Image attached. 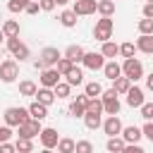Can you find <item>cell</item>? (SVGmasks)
<instances>
[{"mask_svg":"<svg viewBox=\"0 0 153 153\" xmlns=\"http://www.w3.org/2000/svg\"><path fill=\"white\" fill-rule=\"evenodd\" d=\"M19 76V62L14 57H7L0 62V81L2 84H14Z\"/></svg>","mask_w":153,"mask_h":153,"instance_id":"277c9868","label":"cell"},{"mask_svg":"<svg viewBox=\"0 0 153 153\" xmlns=\"http://www.w3.org/2000/svg\"><path fill=\"white\" fill-rule=\"evenodd\" d=\"M86 112L103 115V100H100V98H91V100H88V105H86Z\"/></svg>","mask_w":153,"mask_h":153,"instance_id":"74e56055","label":"cell"},{"mask_svg":"<svg viewBox=\"0 0 153 153\" xmlns=\"http://www.w3.org/2000/svg\"><path fill=\"white\" fill-rule=\"evenodd\" d=\"M57 19H60V24H62L65 29H74V26H76V14H74L72 10H62Z\"/></svg>","mask_w":153,"mask_h":153,"instance_id":"4316f807","label":"cell"},{"mask_svg":"<svg viewBox=\"0 0 153 153\" xmlns=\"http://www.w3.org/2000/svg\"><path fill=\"white\" fill-rule=\"evenodd\" d=\"M53 91H55V96H57V98H69V93H72V86H69L67 81H60V84H57Z\"/></svg>","mask_w":153,"mask_h":153,"instance_id":"8d00e7d4","label":"cell"},{"mask_svg":"<svg viewBox=\"0 0 153 153\" xmlns=\"http://www.w3.org/2000/svg\"><path fill=\"white\" fill-rule=\"evenodd\" d=\"M98 14L100 17H112L115 14V2L112 0H98Z\"/></svg>","mask_w":153,"mask_h":153,"instance_id":"1f68e13d","label":"cell"},{"mask_svg":"<svg viewBox=\"0 0 153 153\" xmlns=\"http://www.w3.org/2000/svg\"><path fill=\"white\" fill-rule=\"evenodd\" d=\"M122 76H127L131 84H136L139 79H143V65H141V60H136V57L122 60Z\"/></svg>","mask_w":153,"mask_h":153,"instance_id":"7a4b0ae2","label":"cell"},{"mask_svg":"<svg viewBox=\"0 0 153 153\" xmlns=\"http://www.w3.org/2000/svg\"><path fill=\"white\" fill-rule=\"evenodd\" d=\"M76 148V141L69 139V136H60V143H57V153H74Z\"/></svg>","mask_w":153,"mask_h":153,"instance_id":"f546056e","label":"cell"},{"mask_svg":"<svg viewBox=\"0 0 153 153\" xmlns=\"http://www.w3.org/2000/svg\"><path fill=\"white\" fill-rule=\"evenodd\" d=\"M81 65H84L86 69L96 72V69H103V67H105V57H103V53H86Z\"/></svg>","mask_w":153,"mask_h":153,"instance_id":"5bb4252c","label":"cell"},{"mask_svg":"<svg viewBox=\"0 0 153 153\" xmlns=\"http://www.w3.org/2000/svg\"><path fill=\"white\" fill-rule=\"evenodd\" d=\"M72 12H74L76 17H88V14H96V12H98V0H74Z\"/></svg>","mask_w":153,"mask_h":153,"instance_id":"30bf717a","label":"cell"},{"mask_svg":"<svg viewBox=\"0 0 153 153\" xmlns=\"http://www.w3.org/2000/svg\"><path fill=\"white\" fill-rule=\"evenodd\" d=\"M124 139L122 136H110L108 141H105V148H108V153H122L124 151Z\"/></svg>","mask_w":153,"mask_h":153,"instance_id":"d4e9b609","label":"cell"},{"mask_svg":"<svg viewBox=\"0 0 153 153\" xmlns=\"http://www.w3.org/2000/svg\"><path fill=\"white\" fill-rule=\"evenodd\" d=\"M84 55H86V50H84L81 45H76V43L67 45V48H65V53H62V57H67L72 65H79V62H84Z\"/></svg>","mask_w":153,"mask_h":153,"instance_id":"9a60e30c","label":"cell"},{"mask_svg":"<svg viewBox=\"0 0 153 153\" xmlns=\"http://www.w3.org/2000/svg\"><path fill=\"white\" fill-rule=\"evenodd\" d=\"M146 91H153V72L146 76Z\"/></svg>","mask_w":153,"mask_h":153,"instance_id":"681fc988","label":"cell"},{"mask_svg":"<svg viewBox=\"0 0 153 153\" xmlns=\"http://www.w3.org/2000/svg\"><path fill=\"white\" fill-rule=\"evenodd\" d=\"M0 153H17V146L10 143V141L7 143H0Z\"/></svg>","mask_w":153,"mask_h":153,"instance_id":"c3c4849f","label":"cell"},{"mask_svg":"<svg viewBox=\"0 0 153 153\" xmlns=\"http://www.w3.org/2000/svg\"><path fill=\"white\" fill-rule=\"evenodd\" d=\"M100 53H103V57H108V60H115V57L120 55V45H117L115 41H105V43L100 45Z\"/></svg>","mask_w":153,"mask_h":153,"instance_id":"7402d4cb","label":"cell"},{"mask_svg":"<svg viewBox=\"0 0 153 153\" xmlns=\"http://www.w3.org/2000/svg\"><path fill=\"white\" fill-rule=\"evenodd\" d=\"M141 17L153 19V2H143V7H141Z\"/></svg>","mask_w":153,"mask_h":153,"instance_id":"ee69618b","label":"cell"},{"mask_svg":"<svg viewBox=\"0 0 153 153\" xmlns=\"http://www.w3.org/2000/svg\"><path fill=\"white\" fill-rule=\"evenodd\" d=\"M72 67H74V65H72V62H69L67 57H62V60H60V62L55 65V69H57V72H60L62 76H65V74H69V69H72Z\"/></svg>","mask_w":153,"mask_h":153,"instance_id":"ab89813d","label":"cell"},{"mask_svg":"<svg viewBox=\"0 0 153 153\" xmlns=\"http://www.w3.org/2000/svg\"><path fill=\"white\" fill-rule=\"evenodd\" d=\"M112 31H115L112 17H100V19L96 22V26H93V38L100 41V43H105V41L112 38Z\"/></svg>","mask_w":153,"mask_h":153,"instance_id":"6da1fadb","label":"cell"},{"mask_svg":"<svg viewBox=\"0 0 153 153\" xmlns=\"http://www.w3.org/2000/svg\"><path fill=\"white\" fill-rule=\"evenodd\" d=\"M122 129H124V124H122V120L117 115H108L103 120V131L108 134V139L110 136H122Z\"/></svg>","mask_w":153,"mask_h":153,"instance_id":"9c48e42d","label":"cell"},{"mask_svg":"<svg viewBox=\"0 0 153 153\" xmlns=\"http://www.w3.org/2000/svg\"><path fill=\"white\" fill-rule=\"evenodd\" d=\"M38 60H41V62L45 65V69H48V67H55V65H57V62L62 60V53H60V50H57L55 45H45V48L41 50Z\"/></svg>","mask_w":153,"mask_h":153,"instance_id":"ba28073f","label":"cell"},{"mask_svg":"<svg viewBox=\"0 0 153 153\" xmlns=\"http://www.w3.org/2000/svg\"><path fill=\"white\" fill-rule=\"evenodd\" d=\"M84 93H86L88 98H100V96H103V86H100L98 81H88V84L84 86Z\"/></svg>","mask_w":153,"mask_h":153,"instance_id":"4dcf8cb0","label":"cell"},{"mask_svg":"<svg viewBox=\"0 0 153 153\" xmlns=\"http://www.w3.org/2000/svg\"><path fill=\"white\" fill-rule=\"evenodd\" d=\"M5 45H7V50L12 53V57H14V60H19V62H24V60H29V57H31L29 45H26V43H22L19 38H7V41H5Z\"/></svg>","mask_w":153,"mask_h":153,"instance_id":"8992f818","label":"cell"},{"mask_svg":"<svg viewBox=\"0 0 153 153\" xmlns=\"http://www.w3.org/2000/svg\"><path fill=\"white\" fill-rule=\"evenodd\" d=\"M38 5H41V12H53L57 5H55V0H38Z\"/></svg>","mask_w":153,"mask_h":153,"instance_id":"7bdbcfd3","label":"cell"},{"mask_svg":"<svg viewBox=\"0 0 153 153\" xmlns=\"http://www.w3.org/2000/svg\"><path fill=\"white\" fill-rule=\"evenodd\" d=\"M65 81H67L69 86H79V84H84V72L74 65V67L69 69V74H65Z\"/></svg>","mask_w":153,"mask_h":153,"instance_id":"603a6c76","label":"cell"},{"mask_svg":"<svg viewBox=\"0 0 153 153\" xmlns=\"http://www.w3.org/2000/svg\"><path fill=\"white\" fill-rule=\"evenodd\" d=\"M139 50H136V43H131V41H124L122 45H120V55L124 57V60H129V57H134Z\"/></svg>","mask_w":153,"mask_h":153,"instance_id":"d6a6232c","label":"cell"},{"mask_svg":"<svg viewBox=\"0 0 153 153\" xmlns=\"http://www.w3.org/2000/svg\"><path fill=\"white\" fill-rule=\"evenodd\" d=\"M146 103V96H143V88H139L136 84H131L129 93H127V105L129 108H141Z\"/></svg>","mask_w":153,"mask_h":153,"instance_id":"2e32d148","label":"cell"},{"mask_svg":"<svg viewBox=\"0 0 153 153\" xmlns=\"http://www.w3.org/2000/svg\"><path fill=\"white\" fill-rule=\"evenodd\" d=\"M67 2H69V0H55V5H60V7H62V5H67Z\"/></svg>","mask_w":153,"mask_h":153,"instance_id":"f907efd6","label":"cell"},{"mask_svg":"<svg viewBox=\"0 0 153 153\" xmlns=\"http://www.w3.org/2000/svg\"><path fill=\"white\" fill-rule=\"evenodd\" d=\"M0 26H2V14H0Z\"/></svg>","mask_w":153,"mask_h":153,"instance_id":"db71d44e","label":"cell"},{"mask_svg":"<svg viewBox=\"0 0 153 153\" xmlns=\"http://www.w3.org/2000/svg\"><path fill=\"white\" fill-rule=\"evenodd\" d=\"M141 131H143V136H146V139L153 143V122H146V124L141 127Z\"/></svg>","mask_w":153,"mask_h":153,"instance_id":"f6af8a7d","label":"cell"},{"mask_svg":"<svg viewBox=\"0 0 153 153\" xmlns=\"http://www.w3.org/2000/svg\"><path fill=\"white\" fill-rule=\"evenodd\" d=\"M141 117L146 122H153V103H143L141 105Z\"/></svg>","mask_w":153,"mask_h":153,"instance_id":"60d3db41","label":"cell"},{"mask_svg":"<svg viewBox=\"0 0 153 153\" xmlns=\"http://www.w3.org/2000/svg\"><path fill=\"white\" fill-rule=\"evenodd\" d=\"M136 29H139V33H141V36H153V19L141 17V19H139V24H136Z\"/></svg>","mask_w":153,"mask_h":153,"instance_id":"836d02e7","label":"cell"},{"mask_svg":"<svg viewBox=\"0 0 153 153\" xmlns=\"http://www.w3.org/2000/svg\"><path fill=\"white\" fill-rule=\"evenodd\" d=\"M74 153H93V143H91L88 139H81V141H76Z\"/></svg>","mask_w":153,"mask_h":153,"instance_id":"f35d334b","label":"cell"},{"mask_svg":"<svg viewBox=\"0 0 153 153\" xmlns=\"http://www.w3.org/2000/svg\"><path fill=\"white\" fill-rule=\"evenodd\" d=\"M41 153H53V151H50V148H43V151H41Z\"/></svg>","mask_w":153,"mask_h":153,"instance_id":"f5cc1de1","label":"cell"},{"mask_svg":"<svg viewBox=\"0 0 153 153\" xmlns=\"http://www.w3.org/2000/svg\"><path fill=\"white\" fill-rule=\"evenodd\" d=\"M103 74H105V79H110V81H117V79L122 76V65H120L117 60H108L105 67H103Z\"/></svg>","mask_w":153,"mask_h":153,"instance_id":"e0dca14e","label":"cell"},{"mask_svg":"<svg viewBox=\"0 0 153 153\" xmlns=\"http://www.w3.org/2000/svg\"><path fill=\"white\" fill-rule=\"evenodd\" d=\"M112 2H117V0H112Z\"/></svg>","mask_w":153,"mask_h":153,"instance_id":"9f6ffc18","label":"cell"},{"mask_svg":"<svg viewBox=\"0 0 153 153\" xmlns=\"http://www.w3.org/2000/svg\"><path fill=\"white\" fill-rule=\"evenodd\" d=\"M29 115L33 117V120H45L48 117V105H43V103H38V100H33L31 105H29Z\"/></svg>","mask_w":153,"mask_h":153,"instance_id":"44dd1931","label":"cell"},{"mask_svg":"<svg viewBox=\"0 0 153 153\" xmlns=\"http://www.w3.org/2000/svg\"><path fill=\"white\" fill-rule=\"evenodd\" d=\"M14 146H17V153H33V141L31 139H17Z\"/></svg>","mask_w":153,"mask_h":153,"instance_id":"d590c367","label":"cell"},{"mask_svg":"<svg viewBox=\"0 0 153 153\" xmlns=\"http://www.w3.org/2000/svg\"><path fill=\"white\" fill-rule=\"evenodd\" d=\"M41 146L43 148H57V143H60V136H57V129H53V127H43V131H41Z\"/></svg>","mask_w":153,"mask_h":153,"instance_id":"4fadbf2b","label":"cell"},{"mask_svg":"<svg viewBox=\"0 0 153 153\" xmlns=\"http://www.w3.org/2000/svg\"><path fill=\"white\" fill-rule=\"evenodd\" d=\"M36 91H38V86H36L31 79H24V81H19V96H26V98H36Z\"/></svg>","mask_w":153,"mask_h":153,"instance_id":"cb8c5ba5","label":"cell"},{"mask_svg":"<svg viewBox=\"0 0 153 153\" xmlns=\"http://www.w3.org/2000/svg\"><path fill=\"white\" fill-rule=\"evenodd\" d=\"M41 131H43V127H41V120H26L24 124H19L17 127V134H19V139H36V136H41Z\"/></svg>","mask_w":153,"mask_h":153,"instance_id":"52a82bcc","label":"cell"},{"mask_svg":"<svg viewBox=\"0 0 153 153\" xmlns=\"http://www.w3.org/2000/svg\"><path fill=\"white\" fill-rule=\"evenodd\" d=\"M146 2H153V0H146Z\"/></svg>","mask_w":153,"mask_h":153,"instance_id":"11a10c76","label":"cell"},{"mask_svg":"<svg viewBox=\"0 0 153 153\" xmlns=\"http://www.w3.org/2000/svg\"><path fill=\"white\" fill-rule=\"evenodd\" d=\"M122 153H146V151H143V148H141L139 143H127Z\"/></svg>","mask_w":153,"mask_h":153,"instance_id":"7dc6e473","label":"cell"},{"mask_svg":"<svg viewBox=\"0 0 153 153\" xmlns=\"http://www.w3.org/2000/svg\"><path fill=\"white\" fill-rule=\"evenodd\" d=\"M60 79H62V74H60L55 67L43 69V72H41V76H38V81H41V86H43V88H55V86L60 84Z\"/></svg>","mask_w":153,"mask_h":153,"instance_id":"8fae6325","label":"cell"},{"mask_svg":"<svg viewBox=\"0 0 153 153\" xmlns=\"http://www.w3.org/2000/svg\"><path fill=\"white\" fill-rule=\"evenodd\" d=\"M0 29H2V33H5V38H19V31H22V26H19V22H14V19H5Z\"/></svg>","mask_w":153,"mask_h":153,"instance_id":"d6986e66","label":"cell"},{"mask_svg":"<svg viewBox=\"0 0 153 153\" xmlns=\"http://www.w3.org/2000/svg\"><path fill=\"white\" fill-rule=\"evenodd\" d=\"M84 124H86V129H100V127H103V115L86 112V115H84Z\"/></svg>","mask_w":153,"mask_h":153,"instance_id":"83f0119b","label":"cell"},{"mask_svg":"<svg viewBox=\"0 0 153 153\" xmlns=\"http://www.w3.org/2000/svg\"><path fill=\"white\" fill-rule=\"evenodd\" d=\"M29 2H33V0H7V10H10L12 14H19V12L26 10Z\"/></svg>","mask_w":153,"mask_h":153,"instance_id":"e575fe53","label":"cell"},{"mask_svg":"<svg viewBox=\"0 0 153 153\" xmlns=\"http://www.w3.org/2000/svg\"><path fill=\"white\" fill-rule=\"evenodd\" d=\"M24 12H26V14H38V12H41V5H38V0H33V2H29Z\"/></svg>","mask_w":153,"mask_h":153,"instance_id":"bcb514c9","label":"cell"},{"mask_svg":"<svg viewBox=\"0 0 153 153\" xmlns=\"http://www.w3.org/2000/svg\"><path fill=\"white\" fill-rule=\"evenodd\" d=\"M136 50L146 53V55H153V36H139L136 38Z\"/></svg>","mask_w":153,"mask_h":153,"instance_id":"484cf974","label":"cell"},{"mask_svg":"<svg viewBox=\"0 0 153 153\" xmlns=\"http://www.w3.org/2000/svg\"><path fill=\"white\" fill-rule=\"evenodd\" d=\"M36 100L50 108V105H53V103L57 100V96H55V91H53V88H43V86H41V88L36 91Z\"/></svg>","mask_w":153,"mask_h":153,"instance_id":"ffe728a7","label":"cell"},{"mask_svg":"<svg viewBox=\"0 0 153 153\" xmlns=\"http://www.w3.org/2000/svg\"><path fill=\"white\" fill-rule=\"evenodd\" d=\"M112 88H115V93H117V96H127V93H129V88H131V81H129L127 76H120L117 81H112Z\"/></svg>","mask_w":153,"mask_h":153,"instance_id":"f1b7e54d","label":"cell"},{"mask_svg":"<svg viewBox=\"0 0 153 153\" xmlns=\"http://www.w3.org/2000/svg\"><path fill=\"white\" fill-rule=\"evenodd\" d=\"M7 38H5V33H2V29H0V43H5Z\"/></svg>","mask_w":153,"mask_h":153,"instance_id":"816d5d0a","label":"cell"},{"mask_svg":"<svg viewBox=\"0 0 153 153\" xmlns=\"http://www.w3.org/2000/svg\"><path fill=\"white\" fill-rule=\"evenodd\" d=\"M100 100H103V112H105V115H120L122 103H120V98H117L115 88H105V91H103V96H100Z\"/></svg>","mask_w":153,"mask_h":153,"instance_id":"5b68a950","label":"cell"},{"mask_svg":"<svg viewBox=\"0 0 153 153\" xmlns=\"http://www.w3.org/2000/svg\"><path fill=\"white\" fill-rule=\"evenodd\" d=\"M12 134H14V131H12V127L2 124V127H0V143H7V141L12 139Z\"/></svg>","mask_w":153,"mask_h":153,"instance_id":"b9f144b4","label":"cell"},{"mask_svg":"<svg viewBox=\"0 0 153 153\" xmlns=\"http://www.w3.org/2000/svg\"><path fill=\"white\" fill-rule=\"evenodd\" d=\"M141 136H143V131H141V127H136V124H129V127L122 129V139H124V143H139Z\"/></svg>","mask_w":153,"mask_h":153,"instance_id":"ac0fdd59","label":"cell"},{"mask_svg":"<svg viewBox=\"0 0 153 153\" xmlns=\"http://www.w3.org/2000/svg\"><path fill=\"white\" fill-rule=\"evenodd\" d=\"M2 120L7 127H19L26 120H31V115H29V108H7L2 112Z\"/></svg>","mask_w":153,"mask_h":153,"instance_id":"3957f363","label":"cell"},{"mask_svg":"<svg viewBox=\"0 0 153 153\" xmlns=\"http://www.w3.org/2000/svg\"><path fill=\"white\" fill-rule=\"evenodd\" d=\"M88 100H91V98H88L86 93H81V96H76V98H74V100L69 103V115H72V117H81V120H84V115H86V105H88Z\"/></svg>","mask_w":153,"mask_h":153,"instance_id":"7c38bea8","label":"cell"}]
</instances>
